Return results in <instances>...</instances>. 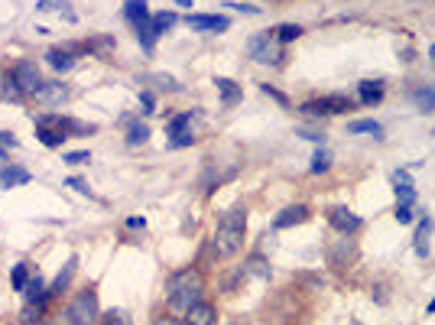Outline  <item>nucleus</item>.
Segmentation results:
<instances>
[{
  "instance_id": "32",
  "label": "nucleus",
  "mask_w": 435,
  "mask_h": 325,
  "mask_svg": "<svg viewBox=\"0 0 435 325\" xmlns=\"http://www.w3.org/2000/svg\"><path fill=\"white\" fill-rule=\"evenodd\" d=\"M396 198H400V205H412V198H416V192H412L410 182H403V186H396Z\"/></svg>"
},
{
  "instance_id": "10",
  "label": "nucleus",
  "mask_w": 435,
  "mask_h": 325,
  "mask_svg": "<svg viewBox=\"0 0 435 325\" xmlns=\"http://www.w3.org/2000/svg\"><path fill=\"white\" fill-rule=\"evenodd\" d=\"M124 17L130 20L134 26L146 23V20H150V7H146V0H127V4H124Z\"/></svg>"
},
{
  "instance_id": "20",
  "label": "nucleus",
  "mask_w": 435,
  "mask_h": 325,
  "mask_svg": "<svg viewBox=\"0 0 435 325\" xmlns=\"http://www.w3.org/2000/svg\"><path fill=\"white\" fill-rule=\"evenodd\" d=\"M75 267H78V257H72V260H68V264H65V270H62V274L56 276V280H52L49 296H52V293H62V290H65V286H68V280L75 276Z\"/></svg>"
},
{
  "instance_id": "31",
  "label": "nucleus",
  "mask_w": 435,
  "mask_h": 325,
  "mask_svg": "<svg viewBox=\"0 0 435 325\" xmlns=\"http://www.w3.org/2000/svg\"><path fill=\"white\" fill-rule=\"evenodd\" d=\"M328 166H332V156H328L325 150H318V153L312 156V172H325Z\"/></svg>"
},
{
  "instance_id": "23",
  "label": "nucleus",
  "mask_w": 435,
  "mask_h": 325,
  "mask_svg": "<svg viewBox=\"0 0 435 325\" xmlns=\"http://www.w3.org/2000/svg\"><path fill=\"white\" fill-rule=\"evenodd\" d=\"M146 140H150V127H146V124H140V120H137V124H130V130H127V144L140 146V144H146Z\"/></svg>"
},
{
  "instance_id": "8",
  "label": "nucleus",
  "mask_w": 435,
  "mask_h": 325,
  "mask_svg": "<svg viewBox=\"0 0 435 325\" xmlns=\"http://www.w3.org/2000/svg\"><path fill=\"white\" fill-rule=\"evenodd\" d=\"M305 218H309V208L305 205H289L273 218V228H293V224H302Z\"/></svg>"
},
{
  "instance_id": "21",
  "label": "nucleus",
  "mask_w": 435,
  "mask_h": 325,
  "mask_svg": "<svg viewBox=\"0 0 435 325\" xmlns=\"http://www.w3.org/2000/svg\"><path fill=\"white\" fill-rule=\"evenodd\" d=\"M429 231H432V218H422V222H419V231H416V254L419 257L429 254V244H426Z\"/></svg>"
},
{
  "instance_id": "12",
  "label": "nucleus",
  "mask_w": 435,
  "mask_h": 325,
  "mask_svg": "<svg viewBox=\"0 0 435 325\" xmlns=\"http://www.w3.org/2000/svg\"><path fill=\"white\" fill-rule=\"evenodd\" d=\"M23 98V88L17 85V78H13V72H4L0 75V101H20Z\"/></svg>"
},
{
  "instance_id": "22",
  "label": "nucleus",
  "mask_w": 435,
  "mask_h": 325,
  "mask_svg": "<svg viewBox=\"0 0 435 325\" xmlns=\"http://www.w3.org/2000/svg\"><path fill=\"white\" fill-rule=\"evenodd\" d=\"M412 101H416V108H422V111H432L435 108V88H416L412 91Z\"/></svg>"
},
{
  "instance_id": "7",
  "label": "nucleus",
  "mask_w": 435,
  "mask_h": 325,
  "mask_svg": "<svg viewBox=\"0 0 435 325\" xmlns=\"http://www.w3.org/2000/svg\"><path fill=\"white\" fill-rule=\"evenodd\" d=\"M328 222L335 224L338 231H344V234H348V231H358V228H360V218L351 212V208H344V205L332 208V215H328Z\"/></svg>"
},
{
  "instance_id": "6",
  "label": "nucleus",
  "mask_w": 435,
  "mask_h": 325,
  "mask_svg": "<svg viewBox=\"0 0 435 325\" xmlns=\"http://www.w3.org/2000/svg\"><path fill=\"white\" fill-rule=\"evenodd\" d=\"M13 78H17V85L23 88V94H39L42 91V72L36 69V62H17V69H13Z\"/></svg>"
},
{
  "instance_id": "30",
  "label": "nucleus",
  "mask_w": 435,
  "mask_h": 325,
  "mask_svg": "<svg viewBox=\"0 0 435 325\" xmlns=\"http://www.w3.org/2000/svg\"><path fill=\"white\" fill-rule=\"evenodd\" d=\"M56 7H59L62 13H65V20H75V13L68 10L65 0H39V10H56Z\"/></svg>"
},
{
  "instance_id": "40",
  "label": "nucleus",
  "mask_w": 435,
  "mask_h": 325,
  "mask_svg": "<svg viewBox=\"0 0 435 325\" xmlns=\"http://www.w3.org/2000/svg\"><path fill=\"white\" fill-rule=\"evenodd\" d=\"M140 101H143V108H153V94H150V91H143V94H140Z\"/></svg>"
},
{
  "instance_id": "5",
  "label": "nucleus",
  "mask_w": 435,
  "mask_h": 325,
  "mask_svg": "<svg viewBox=\"0 0 435 325\" xmlns=\"http://www.w3.org/2000/svg\"><path fill=\"white\" fill-rule=\"evenodd\" d=\"M354 101L344 98V94H328V98H318V101L302 104V114H312V117H322V114H344L351 111Z\"/></svg>"
},
{
  "instance_id": "19",
  "label": "nucleus",
  "mask_w": 435,
  "mask_h": 325,
  "mask_svg": "<svg viewBox=\"0 0 435 325\" xmlns=\"http://www.w3.org/2000/svg\"><path fill=\"white\" fill-rule=\"evenodd\" d=\"M358 94H360V101L364 104H377L380 98H384V85H380V82H360Z\"/></svg>"
},
{
  "instance_id": "42",
  "label": "nucleus",
  "mask_w": 435,
  "mask_h": 325,
  "mask_svg": "<svg viewBox=\"0 0 435 325\" xmlns=\"http://www.w3.org/2000/svg\"><path fill=\"white\" fill-rule=\"evenodd\" d=\"M429 59H435V46H432V49H429Z\"/></svg>"
},
{
  "instance_id": "3",
  "label": "nucleus",
  "mask_w": 435,
  "mask_h": 325,
  "mask_svg": "<svg viewBox=\"0 0 435 325\" xmlns=\"http://www.w3.org/2000/svg\"><path fill=\"white\" fill-rule=\"evenodd\" d=\"M65 319L72 325H94V319H98V293H94V290H82V293H78L75 300L68 302Z\"/></svg>"
},
{
  "instance_id": "33",
  "label": "nucleus",
  "mask_w": 435,
  "mask_h": 325,
  "mask_svg": "<svg viewBox=\"0 0 435 325\" xmlns=\"http://www.w3.org/2000/svg\"><path fill=\"white\" fill-rule=\"evenodd\" d=\"M39 316H42V306H39V302H26V309H23V319H26V322H39Z\"/></svg>"
},
{
  "instance_id": "38",
  "label": "nucleus",
  "mask_w": 435,
  "mask_h": 325,
  "mask_svg": "<svg viewBox=\"0 0 435 325\" xmlns=\"http://www.w3.org/2000/svg\"><path fill=\"white\" fill-rule=\"evenodd\" d=\"M153 325H182V322H179V319H172V316H159Z\"/></svg>"
},
{
  "instance_id": "4",
  "label": "nucleus",
  "mask_w": 435,
  "mask_h": 325,
  "mask_svg": "<svg viewBox=\"0 0 435 325\" xmlns=\"http://www.w3.org/2000/svg\"><path fill=\"white\" fill-rule=\"evenodd\" d=\"M251 56H253V62H263V65H279V59H283L279 39L273 33L253 36L251 39Z\"/></svg>"
},
{
  "instance_id": "18",
  "label": "nucleus",
  "mask_w": 435,
  "mask_h": 325,
  "mask_svg": "<svg viewBox=\"0 0 435 325\" xmlns=\"http://www.w3.org/2000/svg\"><path fill=\"white\" fill-rule=\"evenodd\" d=\"M65 88L59 85V82H46V85H42V91L36 94V98H39V101H46V104H59V101H65Z\"/></svg>"
},
{
  "instance_id": "35",
  "label": "nucleus",
  "mask_w": 435,
  "mask_h": 325,
  "mask_svg": "<svg viewBox=\"0 0 435 325\" xmlns=\"http://www.w3.org/2000/svg\"><path fill=\"white\" fill-rule=\"evenodd\" d=\"M65 162H72V166H82V162H88V150H75V153H65Z\"/></svg>"
},
{
  "instance_id": "27",
  "label": "nucleus",
  "mask_w": 435,
  "mask_h": 325,
  "mask_svg": "<svg viewBox=\"0 0 435 325\" xmlns=\"http://www.w3.org/2000/svg\"><path fill=\"white\" fill-rule=\"evenodd\" d=\"M348 130H351V134H374V137H380V134H384L377 120H354V124H348Z\"/></svg>"
},
{
  "instance_id": "13",
  "label": "nucleus",
  "mask_w": 435,
  "mask_h": 325,
  "mask_svg": "<svg viewBox=\"0 0 435 325\" xmlns=\"http://www.w3.org/2000/svg\"><path fill=\"white\" fill-rule=\"evenodd\" d=\"M189 26L192 30H227V17H205V13H192L189 17Z\"/></svg>"
},
{
  "instance_id": "34",
  "label": "nucleus",
  "mask_w": 435,
  "mask_h": 325,
  "mask_svg": "<svg viewBox=\"0 0 435 325\" xmlns=\"http://www.w3.org/2000/svg\"><path fill=\"white\" fill-rule=\"evenodd\" d=\"M13 286H17V290L23 293V286H26V264L13 267Z\"/></svg>"
},
{
  "instance_id": "1",
  "label": "nucleus",
  "mask_w": 435,
  "mask_h": 325,
  "mask_svg": "<svg viewBox=\"0 0 435 325\" xmlns=\"http://www.w3.org/2000/svg\"><path fill=\"white\" fill-rule=\"evenodd\" d=\"M244 231H247V212L244 208H231L225 212V218L218 222L215 231V254L218 257H234L244 248Z\"/></svg>"
},
{
  "instance_id": "11",
  "label": "nucleus",
  "mask_w": 435,
  "mask_h": 325,
  "mask_svg": "<svg viewBox=\"0 0 435 325\" xmlns=\"http://www.w3.org/2000/svg\"><path fill=\"white\" fill-rule=\"evenodd\" d=\"M26 182H30V172L20 170V166H7V170H0V189L26 186Z\"/></svg>"
},
{
  "instance_id": "2",
  "label": "nucleus",
  "mask_w": 435,
  "mask_h": 325,
  "mask_svg": "<svg viewBox=\"0 0 435 325\" xmlns=\"http://www.w3.org/2000/svg\"><path fill=\"white\" fill-rule=\"evenodd\" d=\"M201 290H205V280L195 270H179V274H172L166 280V296L172 309H185L189 312L195 302H201Z\"/></svg>"
},
{
  "instance_id": "39",
  "label": "nucleus",
  "mask_w": 435,
  "mask_h": 325,
  "mask_svg": "<svg viewBox=\"0 0 435 325\" xmlns=\"http://www.w3.org/2000/svg\"><path fill=\"white\" fill-rule=\"evenodd\" d=\"M68 186H75V189H78V192H84V196H88V186H84V182H82V179H68Z\"/></svg>"
},
{
  "instance_id": "36",
  "label": "nucleus",
  "mask_w": 435,
  "mask_h": 325,
  "mask_svg": "<svg viewBox=\"0 0 435 325\" xmlns=\"http://www.w3.org/2000/svg\"><path fill=\"white\" fill-rule=\"evenodd\" d=\"M396 222H400V224H410L412 222V208L410 205H396Z\"/></svg>"
},
{
  "instance_id": "15",
  "label": "nucleus",
  "mask_w": 435,
  "mask_h": 325,
  "mask_svg": "<svg viewBox=\"0 0 435 325\" xmlns=\"http://www.w3.org/2000/svg\"><path fill=\"white\" fill-rule=\"evenodd\" d=\"M23 293H26V302H46L49 300V290H46V283L39 280V276H33V280H26V286H23Z\"/></svg>"
},
{
  "instance_id": "24",
  "label": "nucleus",
  "mask_w": 435,
  "mask_h": 325,
  "mask_svg": "<svg viewBox=\"0 0 435 325\" xmlns=\"http://www.w3.org/2000/svg\"><path fill=\"white\" fill-rule=\"evenodd\" d=\"M273 36H277L279 43H293V39H299V36H302V26L283 23V26H277V30H273Z\"/></svg>"
},
{
  "instance_id": "17",
  "label": "nucleus",
  "mask_w": 435,
  "mask_h": 325,
  "mask_svg": "<svg viewBox=\"0 0 435 325\" xmlns=\"http://www.w3.org/2000/svg\"><path fill=\"white\" fill-rule=\"evenodd\" d=\"M215 85H218V91H221V101H225L227 108L241 101V88H237L231 78H215Z\"/></svg>"
},
{
  "instance_id": "41",
  "label": "nucleus",
  "mask_w": 435,
  "mask_h": 325,
  "mask_svg": "<svg viewBox=\"0 0 435 325\" xmlns=\"http://www.w3.org/2000/svg\"><path fill=\"white\" fill-rule=\"evenodd\" d=\"M143 224H146L143 218H127V228H143Z\"/></svg>"
},
{
  "instance_id": "43",
  "label": "nucleus",
  "mask_w": 435,
  "mask_h": 325,
  "mask_svg": "<svg viewBox=\"0 0 435 325\" xmlns=\"http://www.w3.org/2000/svg\"><path fill=\"white\" fill-rule=\"evenodd\" d=\"M429 312H435V300H432V302H429Z\"/></svg>"
},
{
  "instance_id": "37",
  "label": "nucleus",
  "mask_w": 435,
  "mask_h": 325,
  "mask_svg": "<svg viewBox=\"0 0 435 325\" xmlns=\"http://www.w3.org/2000/svg\"><path fill=\"white\" fill-rule=\"evenodd\" d=\"M192 130H185V134H179V137H172V146H189V144H192Z\"/></svg>"
},
{
  "instance_id": "9",
  "label": "nucleus",
  "mask_w": 435,
  "mask_h": 325,
  "mask_svg": "<svg viewBox=\"0 0 435 325\" xmlns=\"http://www.w3.org/2000/svg\"><path fill=\"white\" fill-rule=\"evenodd\" d=\"M185 325H215V306L195 302V306L185 312Z\"/></svg>"
},
{
  "instance_id": "16",
  "label": "nucleus",
  "mask_w": 435,
  "mask_h": 325,
  "mask_svg": "<svg viewBox=\"0 0 435 325\" xmlns=\"http://www.w3.org/2000/svg\"><path fill=\"white\" fill-rule=\"evenodd\" d=\"M46 59H49V65L56 72H68L72 65H75V59H72V49H49V52H46Z\"/></svg>"
},
{
  "instance_id": "29",
  "label": "nucleus",
  "mask_w": 435,
  "mask_h": 325,
  "mask_svg": "<svg viewBox=\"0 0 435 325\" xmlns=\"http://www.w3.org/2000/svg\"><path fill=\"white\" fill-rule=\"evenodd\" d=\"M140 82H156V88H169V91H179V82L169 75H143Z\"/></svg>"
},
{
  "instance_id": "25",
  "label": "nucleus",
  "mask_w": 435,
  "mask_h": 325,
  "mask_svg": "<svg viewBox=\"0 0 435 325\" xmlns=\"http://www.w3.org/2000/svg\"><path fill=\"white\" fill-rule=\"evenodd\" d=\"M189 124H192V111H185V114H179V117L169 120L166 134H169V137H179V134H185V127H189Z\"/></svg>"
},
{
  "instance_id": "28",
  "label": "nucleus",
  "mask_w": 435,
  "mask_h": 325,
  "mask_svg": "<svg viewBox=\"0 0 435 325\" xmlns=\"http://www.w3.org/2000/svg\"><path fill=\"white\" fill-rule=\"evenodd\" d=\"M101 322H104V325H134L124 309H111V312H104V319H101Z\"/></svg>"
},
{
  "instance_id": "26",
  "label": "nucleus",
  "mask_w": 435,
  "mask_h": 325,
  "mask_svg": "<svg viewBox=\"0 0 435 325\" xmlns=\"http://www.w3.org/2000/svg\"><path fill=\"white\" fill-rule=\"evenodd\" d=\"M176 13H156V17H150V30H153V36H159L163 30H169V26L176 23Z\"/></svg>"
},
{
  "instance_id": "14",
  "label": "nucleus",
  "mask_w": 435,
  "mask_h": 325,
  "mask_svg": "<svg viewBox=\"0 0 435 325\" xmlns=\"http://www.w3.org/2000/svg\"><path fill=\"white\" fill-rule=\"evenodd\" d=\"M244 274L251 276H260V280H270V260L260 254H251L247 257V264H244Z\"/></svg>"
}]
</instances>
